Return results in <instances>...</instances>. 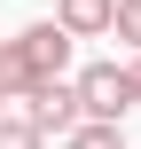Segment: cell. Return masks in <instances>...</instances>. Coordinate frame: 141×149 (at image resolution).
Listing matches in <instances>:
<instances>
[{"label": "cell", "mask_w": 141, "mask_h": 149, "mask_svg": "<svg viewBox=\"0 0 141 149\" xmlns=\"http://www.w3.org/2000/svg\"><path fill=\"white\" fill-rule=\"evenodd\" d=\"M71 94H78V118H94V126H118V118L133 110L126 63H86V71L71 79Z\"/></svg>", "instance_id": "7a4b0ae2"}, {"label": "cell", "mask_w": 141, "mask_h": 149, "mask_svg": "<svg viewBox=\"0 0 141 149\" xmlns=\"http://www.w3.org/2000/svg\"><path fill=\"white\" fill-rule=\"evenodd\" d=\"M71 31H55V24H24L16 39H0V94L8 102H24L39 79H63L71 71Z\"/></svg>", "instance_id": "6da1fadb"}, {"label": "cell", "mask_w": 141, "mask_h": 149, "mask_svg": "<svg viewBox=\"0 0 141 149\" xmlns=\"http://www.w3.org/2000/svg\"><path fill=\"white\" fill-rule=\"evenodd\" d=\"M16 118H31L39 134H71V126H78V94H71V79H39V86L24 94Z\"/></svg>", "instance_id": "3957f363"}, {"label": "cell", "mask_w": 141, "mask_h": 149, "mask_svg": "<svg viewBox=\"0 0 141 149\" xmlns=\"http://www.w3.org/2000/svg\"><path fill=\"white\" fill-rule=\"evenodd\" d=\"M0 149H47V134H39L31 118H16V110H0Z\"/></svg>", "instance_id": "52a82bcc"}, {"label": "cell", "mask_w": 141, "mask_h": 149, "mask_svg": "<svg viewBox=\"0 0 141 149\" xmlns=\"http://www.w3.org/2000/svg\"><path fill=\"white\" fill-rule=\"evenodd\" d=\"M63 149H126V134H118V126H94V118H78V126L63 134Z\"/></svg>", "instance_id": "8992f818"}, {"label": "cell", "mask_w": 141, "mask_h": 149, "mask_svg": "<svg viewBox=\"0 0 141 149\" xmlns=\"http://www.w3.org/2000/svg\"><path fill=\"white\" fill-rule=\"evenodd\" d=\"M110 39L141 55V0H110Z\"/></svg>", "instance_id": "5b68a950"}, {"label": "cell", "mask_w": 141, "mask_h": 149, "mask_svg": "<svg viewBox=\"0 0 141 149\" xmlns=\"http://www.w3.org/2000/svg\"><path fill=\"white\" fill-rule=\"evenodd\" d=\"M0 110H8V94H0Z\"/></svg>", "instance_id": "9c48e42d"}, {"label": "cell", "mask_w": 141, "mask_h": 149, "mask_svg": "<svg viewBox=\"0 0 141 149\" xmlns=\"http://www.w3.org/2000/svg\"><path fill=\"white\" fill-rule=\"evenodd\" d=\"M47 24L71 31V39H102V31H110V0H55Z\"/></svg>", "instance_id": "277c9868"}, {"label": "cell", "mask_w": 141, "mask_h": 149, "mask_svg": "<svg viewBox=\"0 0 141 149\" xmlns=\"http://www.w3.org/2000/svg\"><path fill=\"white\" fill-rule=\"evenodd\" d=\"M126 86H133V110H141V55L126 63Z\"/></svg>", "instance_id": "ba28073f"}]
</instances>
